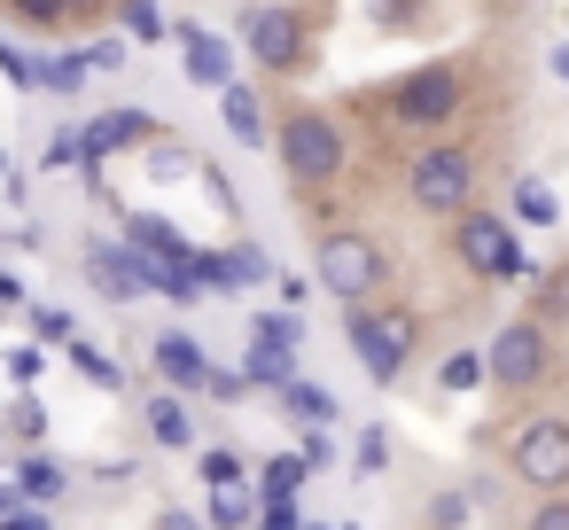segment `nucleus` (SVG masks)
<instances>
[{
    "mask_svg": "<svg viewBox=\"0 0 569 530\" xmlns=\"http://www.w3.org/2000/svg\"><path fill=\"white\" fill-rule=\"evenodd\" d=\"M343 126L328 118V110H289L281 126H273V157H281V172H289V188H305V196H320V188H336L343 180Z\"/></svg>",
    "mask_w": 569,
    "mask_h": 530,
    "instance_id": "f257e3e1",
    "label": "nucleus"
},
{
    "mask_svg": "<svg viewBox=\"0 0 569 530\" xmlns=\"http://www.w3.org/2000/svg\"><path fill=\"white\" fill-rule=\"evenodd\" d=\"M312 281H320L336 304H375L382 281H390V250H382V234H367V227H328L320 250H312Z\"/></svg>",
    "mask_w": 569,
    "mask_h": 530,
    "instance_id": "f03ea898",
    "label": "nucleus"
},
{
    "mask_svg": "<svg viewBox=\"0 0 569 530\" xmlns=\"http://www.w3.org/2000/svg\"><path fill=\"white\" fill-rule=\"evenodd\" d=\"M468 196H476V149L468 141H421L406 164V203L429 219H460V211H476Z\"/></svg>",
    "mask_w": 569,
    "mask_h": 530,
    "instance_id": "7ed1b4c3",
    "label": "nucleus"
},
{
    "mask_svg": "<svg viewBox=\"0 0 569 530\" xmlns=\"http://www.w3.org/2000/svg\"><path fill=\"white\" fill-rule=\"evenodd\" d=\"M343 336H351V359L375 374V382H398L406 374V359H413V343H421V312L413 304H351V320H343Z\"/></svg>",
    "mask_w": 569,
    "mask_h": 530,
    "instance_id": "20e7f679",
    "label": "nucleus"
},
{
    "mask_svg": "<svg viewBox=\"0 0 569 530\" xmlns=\"http://www.w3.org/2000/svg\"><path fill=\"white\" fill-rule=\"evenodd\" d=\"M460 94H468V71L460 63H413L398 87H390V118L406 126V133H445L452 118H460Z\"/></svg>",
    "mask_w": 569,
    "mask_h": 530,
    "instance_id": "39448f33",
    "label": "nucleus"
},
{
    "mask_svg": "<svg viewBox=\"0 0 569 530\" xmlns=\"http://www.w3.org/2000/svg\"><path fill=\"white\" fill-rule=\"evenodd\" d=\"M483 359H491V390H507V398H522V390L553 382V336H546L530 312H515V320L483 343Z\"/></svg>",
    "mask_w": 569,
    "mask_h": 530,
    "instance_id": "423d86ee",
    "label": "nucleus"
},
{
    "mask_svg": "<svg viewBox=\"0 0 569 530\" xmlns=\"http://www.w3.org/2000/svg\"><path fill=\"white\" fill-rule=\"evenodd\" d=\"M507 468L546 499V491H569V413H530L515 437H507Z\"/></svg>",
    "mask_w": 569,
    "mask_h": 530,
    "instance_id": "0eeeda50",
    "label": "nucleus"
},
{
    "mask_svg": "<svg viewBox=\"0 0 569 530\" xmlns=\"http://www.w3.org/2000/svg\"><path fill=\"white\" fill-rule=\"evenodd\" d=\"M452 258H460L468 281H515L522 273V242L499 211H460L452 219Z\"/></svg>",
    "mask_w": 569,
    "mask_h": 530,
    "instance_id": "6e6552de",
    "label": "nucleus"
},
{
    "mask_svg": "<svg viewBox=\"0 0 569 530\" xmlns=\"http://www.w3.org/2000/svg\"><path fill=\"white\" fill-rule=\"evenodd\" d=\"M242 48H250L258 71L289 79V71L305 63V17L289 9V0H258V9L242 17Z\"/></svg>",
    "mask_w": 569,
    "mask_h": 530,
    "instance_id": "1a4fd4ad",
    "label": "nucleus"
},
{
    "mask_svg": "<svg viewBox=\"0 0 569 530\" xmlns=\"http://www.w3.org/2000/svg\"><path fill=\"white\" fill-rule=\"evenodd\" d=\"M87 281H94L110 304H133L141 289H157L149 266H141V242H87Z\"/></svg>",
    "mask_w": 569,
    "mask_h": 530,
    "instance_id": "9d476101",
    "label": "nucleus"
},
{
    "mask_svg": "<svg viewBox=\"0 0 569 530\" xmlns=\"http://www.w3.org/2000/svg\"><path fill=\"white\" fill-rule=\"evenodd\" d=\"M164 126L149 118V110H102L94 126H87V141H94V157H118V149H149Z\"/></svg>",
    "mask_w": 569,
    "mask_h": 530,
    "instance_id": "9b49d317",
    "label": "nucleus"
},
{
    "mask_svg": "<svg viewBox=\"0 0 569 530\" xmlns=\"http://www.w3.org/2000/svg\"><path fill=\"white\" fill-rule=\"evenodd\" d=\"M219 118H227V133H234L242 149H266V141H273V118H266V102H258L250 87H219Z\"/></svg>",
    "mask_w": 569,
    "mask_h": 530,
    "instance_id": "f8f14e48",
    "label": "nucleus"
},
{
    "mask_svg": "<svg viewBox=\"0 0 569 530\" xmlns=\"http://www.w3.org/2000/svg\"><path fill=\"white\" fill-rule=\"evenodd\" d=\"M149 444H164V452H188L196 444V413H188V390H164V398H149Z\"/></svg>",
    "mask_w": 569,
    "mask_h": 530,
    "instance_id": "ddd939ff",
    "label": "nucleus"
},
{
    "mask_svg": "<svg viewBox=\"0 0 569 530\" xmlns=\"http://www.w3.org/2000/svg\"><path fill=\"white\" fill-rule=\"evenodd\" d=\"M157 374L172 390H211V359L188 343V336H157Z\"/></svg>",
    "mask_w": 569,
    "mask_h": 530,
    "instance_id": "4468645a",
    "label": "nucleus"
},
{
    "mask_svg": "<svg viewBox=\"0 0 569 530\" xmlns=\"http://www.w3.org/2000/svg\"><path fill=\"white\" fill-rule=\"evenodd\" d=\"M180 56H188V79H196V87H234V79H227V48H219L211 32L188 24V32H180Z\"/></svg>",
    "mask_w": 569,
    "mask_h": 530,
    "instance_id": "2eb2a0df",
    "label": "nucleus"
},
{
    "mask_svg": "<svg viewBox=\"0 0 569 530\" xmlns=\"http://www.w3.org/2000/svg\"><path fill=\"white\" fill-rule=\"evenodd\" d=\"M63 483H71V476H63L56 460H40V452L17 460V491H24V499H63Z\"/></svg>",
    "mask_w": 569,
    "mask_h": 530,
    "instance_id": "dca6fc26",
    "label": "nucleus"
},
{
    "mask_svg": "<svg viewBox=\"0 0 569 530\" xmlns=\"http://www.w3.org/2000/svg\"><path fill=\"white\" fill-rule=\"evenodd\" d=\"M437 382H445V390H483V382H491V359H483V351H452V359L437 367Z\"/></svg>",
    "mask_w": 569,
    "mask_h": 530,
    "instance_id": "f3484780",
    "label": "nucleus"
},
{
    "mask_svg": "<svg viewBox=\"0 0 569 530\" xmlns=\"http://www.w3.org/2000/svg\"><path fill=\"white\" fill-rule=\"evenodd\" d=\"M242 382H266V390H289V351H273V343H266V351H250V359H242Z\"/></svg>",
    "mask_w": 569,
    "mask_h": 530,
    "instance_id": "a211bd4d",
    "label": "nucleus"
},
{
    "mask_svg": "<svg viewBox=\"0 0 569 530\" xmlns=\"http://www.w3.org/2000/svg\"><path fill=\"white\" fill-rule=\"evenodd\" d=\"M515 219L553 227V188H546V180H522V188H515Z\"/></svg>",
    "mask_w": 569,
    "mask_h": 530,
    "instance_id": "6ab92c4d",
    "label": "nucleus"
},
{
    "mask_svg": "<svg viewBox=\"0 0 569 530\" xmlns=\"http://www.w3.org/2000/svg\"><path fill=\"white\" fill-rule=\"evenodd\" d=\"M281 406H289L297 421H328V413H336V398H328V390H312V382H289V390H281Z\"/></svg>",
    "mask_w": 569,
    "mask_h": 530,
    "instance_id": "aec40b11",
    "label": "nucleus"
},
{
    "mask_svg": "<svg viewBox=\"0 0 569 530\" xmlns=\"http://www.w3.org/2000/svg\"><path fill=\"white\" fill-rule=\"evenodd\" d=\"M250 507H258V499H250V491H234V483H227V491H219V499H211V530H242V522H250Z\"/></svg>",
    "mask_w": 569,
    "mask_h": 530,
    "instance_id": "412c9836",
    "label": "nucleus"
},
{
    "mask_svg": "<svg viewBox=\"0 0 569 530\" xmlns=\"http://www.w3.org/2000/svg\"><path fill=\"white\" fill-rule=\"evenodd\" d=\"M87 157H94L87 133H56V141H48V164H56V172H71V164H87Z\"/></svg>",
    "mask_w": 569,
    "mask_h": 530,
    "instance_id": "4be33fe9",
    "label": "nucleus"
},
{
    "mask_svg": "<svg viewBox=\"0 0 569 530\" xmlns=\"http://www.w3.org/2000/svg\"><path fill=\"white\" fill-rule=\"evenodd\" d=\"M522 530H569V491H546L538 507H530V522Z\"/></svg>",
    "mask_w": 569,
    "mask_h": 530,
    "instance_id": "5701e85b",
    "label": "nucleus"
},
{
    "mask_svg": "<svg viewBox=\"0 0 569 530\" xmlns=\"http://www.w3.org/2000/svg\"><path fill=\"white\" fill-rule=\"evenodd\" d=\"M9 9H17L24 24H63V17L79 9V0H9Z\"/></svg>",
    "mask_w": 569,
    "mask_h": 530,
    "instance_id": "b1692460",
    "label": "nucleus"
},
{
    "mask_svg": "<svg viewBox=\"0 0 569 530\" xmlns=\"http://www.w3.org/2000/svg\"><path fill=\"white\" fill-rule=\"evenodd\" d=\"M305 468H312V460H305V452H297V460H273V468H266V499H289V491H297V476H305Z\"/></svg>",
    "mask_w": 569,
    "mask_h": 530,
    "instance_id": "393cba45",
    "label": "nucleus"
},
{
    "mask_svg": "<svg viewBox=\"0 0 569 530\" xmlns=\"http://www.w3.org/2000/svg\"><path fill=\"white\" fill-rule=\"evenodd\" d=\"M126 24H133V40H164V17H157V0H126Z\"/></svg>",
    "mask_w": 569,
    "mask_h": 530,
    "instance_id": "a878e982",
    "label": "nucleus"
},
{
    "mask_svg": "<svg viewBox=\"0 0 569 530\" xmlns=\"http://www.w3.org/2000/svg\"><path fill=\"white\" fill-rule=\"evenodd\" d=\"M382 468H390V437L367 429V437H359V476H382Z\"/></svg>",
    "mask_w": 569,
    "mask_h": 530,
    "instance_id": "bb28decb",
    "label": "nucleus"
},
{
    "mask_svg": "<svg viewBox=\"0 0 569 530\" xmlns=\"http://www.w3.org/2000/svg\"><path fill=\"white\" fill-rule=\"evenodd\" d=\"M227 273H234V281H266V250H258V242H250V250H227Z\"/></svg>",
    "mask_w": 569,
    "mask_h": 530,
    "instance_id": "cd10ccee",
    "label": "nucleus"
},
{
    "mask_svg": "<svg viewBox=\"0 0 569 530\" xmlns=\"http://www.w3.org/2000/svg\"><path fill=\"white\" fill-rule=\"evenodd\" d=\"M32 328H40V343H71V312H56V304H40Z\"/></svg>",
    "mask_w": 569,
    "mask_h": 530,
    "instance_id": "c85d7f7f",
    "label": "nucleus"
},
{
    "mask_svg": "<svg viewBox=\"0 0 569 530\" xmlns=\"http://www.w3.org/2000/svg\"><path fill=\"white\" fill-rule=\"evenodd\" d=\"M0 530H48V522H40V507L24 491H9V522H0Z\"/></svg>",
    "mask_w": 569,
    "mask_h": 530,
    "instance_id": "c756f323",
    "label": "nucleus"
},
{
    "mask_svg": "<svg viewBox=\"0 0 569 530\" xmlns=\"http://www.w3.org/2000/svg\"><path fill=\"white\" fill-rule=\"evenodd\" d=\"M258 336H266L273 351H289V343H297V320H289V312H266V320H258Z\"/></svg>",
    "mask_w": 569,
    "mask_h": 530,
    "instance_id": "7c9ffc66",
    "label": "nucleus"
},
{
    "mask_svg": "<svg viewBox=\"0 0 569 530\" xmlns=\"http://www.w3.org/2000/svg\"><path fill=\"white\" fill-rule=\"evenodd\" d=\"M203 476H211V483H219V491H227V483H234V476H242V460H234V452H203Z\"/></svg>",
    "mask_w": 569,
    "mask_h": 530,
    "instance_id": "2f4dec72",
    "label": "nucleus"
},
{
    "mask_svg": "<svg viewBox=\"0 0 569 530\" xmlns=\"http://www.w3.org/2000/svg\"><path fill=\"white\" fill-rule=\"evenodd\" d=\"M149 164H157V180H180V172H196V157H180V149H157Z\"/></svg>",
    "mask_w": 569,
    "mask_h": 530,
    "instance_id": "473e14b6",
    "label": "nucleus"
},
{
    "mask_svg": "<svg viewBox=\"0 0 569 530\" xmlns=\"http://www.w3.org/2000/svg\"><path fill=\"white\" fill-rule=\"evenodd\" d=\"M460 522H468V499L445 491V499H437V530H460Z\"/></svg>",
    "mask_w": 569,
    "mask_h": 530,
    "instance_id": "72a5a7b5",
    "label": "nucleus"
},
{
    "mask_svg": "<svg viewBox=\"0 0 569 530\" xmlns=\"http://www.w3.org/2000/svg\"><path fill=\"white\" fill-rule=\"evenodd\" d=\"M266 530H297V499H266Z\"/></svg>",
    "mask_w": 569,
    "mask_h": 530,
    "instance_id": "f704fd0d",
    "label": "nucleus"
},
{
    "mask_svg": "<svg viewBox=\"0 0 569 530\" xmlns=\"http://www.w3.org/2000/svg\"><path fill=\"white\" fill-rule=\"evenodd\" d=\"M157 530H203V522H188V514H164V522H157Z\"/></svg>",
    "mask_w": 569,
    "mask_h": 530,
    "instance_id": "c9c22d12",
    "label": "nucleus"
},
{
    "mask_svg": "<svg viewBox=\"0 0 569 530\" xmlns=\"http://www.w3.org/2000/svg\"><path fill=\"white\" fill-rule=\"evenodd\" d=\"M553 71H561V79H569V48H553Z\"/></svg>",
    "mask_w": 569,
    "mask_h": 530,
    "instance_id": "e433bc0d",
    "label": "nucleus"
}]
</instances>
